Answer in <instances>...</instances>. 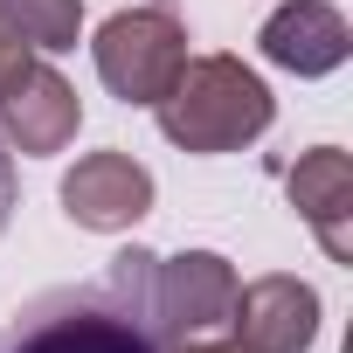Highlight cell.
<instances>
[{"mask_svg":"<svg viewBox=\"0 0 353 353\" xmlns=\"http://www.w3.org/2000/svg\"><path fill=\"white\" fill-rule=\"evenodd\" d=\"M90 63H97V77L118 104H159L173 90V77H181V63H188V28L166 0H145V8H125L97 28Z\"/></svg>","mask_w":353,"mask_h":353,"instance_id":"obj_3","label":"cell"},{"mask_svg":"<svg viewBox=\"0 0 353 353\" xmlns=\"http://www.w3.org/2000/svg\"><path fill=\"white\" fill-rule=\"evenodd\" d=\"M21 63H28V49H21V42H14L8 28H0V83H8V77H14Z\"/></svg>","mask_w":353,"mask_h":353,"instance_id":"obj_12","label":"cell"},{"mask_svg":"<svg viewBox=\"0 0 353 353\" xmlns=\"http://www.w3.org/2000/svg\"><path fill=\"white\" fill-rule=\"evenodd\" d=\"M0 353H166L152 325V250H118L90 284H56L0 319Z\"/></svg>","mask_w":353,"mask_h":353,"instance_id":"obj_1","label":"cell"},{"mask_svg":"<svg viewBox=\"0 0 353 353\" xmlns=\"http://www.w3.org/2000/svg\"><path fill=\"white\" fill-rule=\"evenodd\" d=\"M166 353H243L236 339H181V346H166Z\"/></svg>","mask_w":353,"mask_h":353,"instance_id":"obj_13","label":"cell"},{"mask_svg":"<svg viewBox=\"0 0 353 353\" xmlns=\"http://www.w3.org/2000/svg\"><path fill=\"white\" fill-rule=\"evenodd\" d=\"M0 28H8L28 56L77 49V35H83V0H0Z\"/></svg>","mask_w":353,"mask_h":353,"instance_id":"obj_10","label":"cell"},{"mask_svg":"<svg viewBox=\"0 0 353 353\" xmlns=\"http://www.w3.org/2000/svg\"><path fill=\"white\" fill-rule=\"evenodd\" d=\"M8 222H14V152L0 139V236H8Z\"/></svg>","mask_w":353,"mask_h":353,"instance_id":"obj_11","label":"cell"},{"mask_svg":"<svg viewBox=\"0 0 353 353\" xmlns=\"http://www.w3.org/2000/svg\"><path fill=\"white\" fill-rule=\"evenodd\" d=\"M152 208V173L132 152H83L63 173V215L90 236H118Z\"/></svg>","mask_w":353,"mask_h":353,"instance_id":"obj_7","label":"cell"},{"mask_svg":"<svg viewBox=\"0 0 353 353\" xmlns=\"http://www.w3.org/2000/svg\"><path fill=\"white\" fill-rule=\"evenodd\" d=\"M284 188H291V208L305 215V229L319 236V250L332 263H353V159L339 145H312L284 173Z\"/></svg>","mask_w":353,"mask_h":353,"instance_id":"obj_9","label":"cell"},{"mask_svg":"<svg viewBox=\"0 0 353 353\" xmlns=\"http://www.w3.org/2000/svg\"><path fill=\"white\" fill-rule=\"evenodd\" d=\"M256 49H263V63H277L291 77H332L353 56V28L332 0H284L256 28Z\"/></svg>","mask_w":353,"mask_h":353,"instance_id":"obj_8","label":"cell"},{"mask_svg":"<svg viewBox=\"0 0 353 353\" xmlns=\"http://www.w3.org/2000/svg\"><path fill=\"white\" fill-rule=\"evenodd\" d=\"M236 298V263L215 250H181V256H152V325L166 346L208 339L229 325Z\"/></svg>","mask_w":353,"mask_h":353,"instance_id":"obj_4","label":"cell"},{"mask_svg":"<svg viewBox=\"0 0 353 353\" xmlns=\"http://www.w3.org/2000/svg\"><path fill=\"white\" fill-rule=\"evenodd\" d=\"M77 125H83V104H77V83L56 63L28 56L0 83V139H8V152L49 159V152H63L77 139Z\"/></svg>","mask_w":353,"mask_h":353,"instance_id":"obj_5","label":"cell"},{"mask_svg":"<svg viewBox=\"0 0 353 353\" xmlns=\"http://www.w3.org/2000/svg\"><path fill=\"white\" fill-rule=\"evenodd\" d=\"M152 111H159V132L181 152H243L270 132L277 97L243 56H188L173 90Z\"/></svg>","mask_w":353,"mask_h":353,"instance_id":"obj_2","label":"cell"},{"mask_svg":"<svg viewBox=\"0 0 353 353\" xmlns=\"http://www.w3.org/2000/svg\"><path fill=\"white\" fill-rule=\"evenodd\" d=\"M229 339L243 353H312V339H319V291L305 277H291V270L236 284Z\"/></svg>","mask_w":353,"mask_h":353,"instance_id":"obj_6","label":"cell"}]
</instances>
